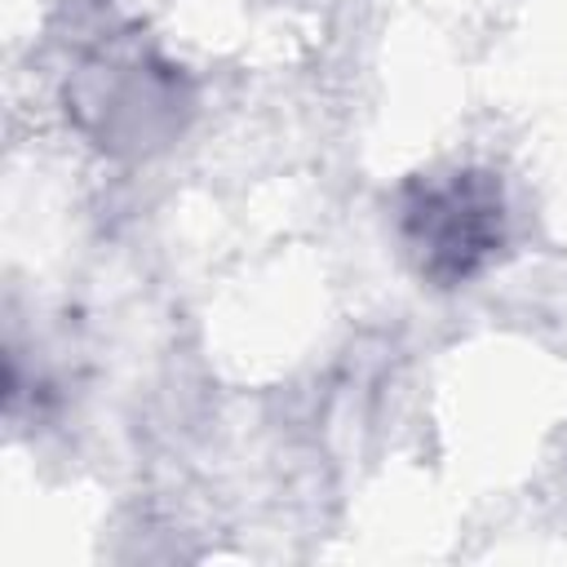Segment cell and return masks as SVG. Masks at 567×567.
Returning <instances> with one entry per match:
<instances>
[{"instance_id":"6da1fadb","label":"cell","mask_w":567,"mask_h":567,"mask_svg":"<svg viewBox=\"0 0 567 567\" xmlns=\"http://www.w3.org/2000/svg\"><path fill=\"white\" fill-rule=\"evenodd\" d=\"M403 244L416 270L439 288L474 279L505 244L501 182L483 168H456L408 186L399 208Z\"/></svg>"}]
</instances>
